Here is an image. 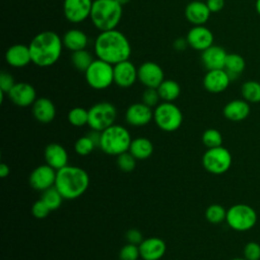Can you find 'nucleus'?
<instances>
[{"mask_svg": "<svg viewBox=\"0 0 260 260\" xmlns=\"http://www.w3.org/2000/svg\"><path fill=\"white\" fill-rule=\"evenodd\" d=\"M95 56L112 65L128 60L131 56V45L126 36L118 29L101 31L94 41Z\"/></svg>", "mask_w": 260, "mask_h": 260, "instance_id": "nucleus-1", "label": "nucleus"}, {"mask_svg": "<svg viewBox=\"0 0 260 260\" xmlns=\"http://www.w3.org/2000/svg\"><path fill=\"white\" fill-rule=\"evenodd\" d=\"M31 62L39 67L54 65L62 54V39L53 30L39 32L28 45Z\"/></svg>", "mask_w": 260, "mask_h": 260, "instance_id": "nucleus-2", "label": "nucleus"}, {"mask_svg": "<svg viewBox=\"0 0 260 260\" xmlns=\"http://www.w3.org/2000/svg\"><path fill=\"white\" fill-rule=\"evenodd\" d=\"M89 186V176L83 169L66 166L57 171L55 187L64 199L73 200L85 193Z\"/></svg>", "mask_w": 260, "mask_h": 260, "instance_id": "nucleus-3", "label": "nucleus"}, {"mask_svg": "<svg viewBox=\"0 0 260 260\" xmlns=\"http://www.w3.org/2000/svg\"><path fill=\"white\" fill-rule=\"evenodd\" d=\"M123 15V8L116 0H93L90 20L101 31L115 29Z\"/></svg>", "mask_w": 260, "mask_h": 260, "instance_id": "nucleus-4", "label": "nucleus"}, {"mask_svg": "<svg viewBox=\"0 0 260 260\" xmlns=\"http://www.w3.org/2000/svg\"><path fill=\"white\" fill-rule=\"evenodd\" d=\"M132 138L127 128L121 125H112L102 131L100 148L109 155H116L129 151Z\"/></svg>", "mask_w": 260, "mask_h": 260, "instance_id": "nucleus-5", "label": "nucleus"}, {"mask_svg": "<svg viewBox=\"0 0 260 260\" xmlns=\"http://www.w3.org/2000/svg\"><path fill=\"white\" fill-rule=\"evenodd\" d=\"M153 120L156 126L165 132L178 130L183 123V114L173 102H162L153 111Z\"/></svg>", "mask_w": 260, "mask_h": 260, "instance_id": "nucleus-6", "label": "nucleus"}, {"mask_svg": "<svg viewBox=\"0 0 260 260\" xmlns=\"http://www.w3.org/2000/svg\"><path fill=\"white\" fill-rule=\"evenodd\" d=\"M84 77L91 88L106 89L114 82V65L98 58L85 70Z\"/></svg>", "mask_w": 260, "mask_h": 260, "instance_id": "nucleus-7", "label": "nucleus"}, {"mask_svg": "<svg viewBox=\"0 0 260 260\" xmlns=\"http://www.w3.org/2000/svg\"><path fill=\"white\" fill-rule=\"evenodd\" d=\"M226 223L237 232H246L254 228L257 222V213L248 204L238 203L226 210Z\"/></svg>", "mask_w": 260, "mask_h": 260, "instance_id": "nucleus-8", "label": "nucleus"}, {"mask_svg": "<svg viewBox=\"0 0 260 260\" xmlns=\"http://www.w3.org/2000/svg\"><path fill=\"white\" fill-rule=\"evenodd\" d=\"M116 118L117 110L115 106L109 102H100L88 109L87 125L90 129L102 132L114 125Z\"/></svg>", "mask_w": 260, "mask_h": 260, "instance_id": "nucleus-9", "label": "nucleus"}, {"mask_svg": "<svg viewBox=\"0 0 260 260\" xmlns=\"http://www.w3.org/2000/svg\"><path fill=\"white\" fill-rule=\"evenodd\" d=\"M232 154L225 147L218 146L207 148L202 155V166L210 174L221 175L232 166Z\"/></svg>", "mask_w": 260, "mask_h": 260, "instance_id": "nucleus-10", "label": "nucleus"}, {"mask_svg": "<svg viewBox=\"0 0 260 260\" xmlns=\"http://www.w3.org/2000/svg\"><path fill=\"white\" fill-rule=\"evenodd\" d=\"M92 0H64L63 12L72 23H80L90 17Z\"/></svg>", "mask_w": 260, "mask_h": 260, "instance_id": "nucleus-11", "label": "nucleus"}, {"mask_svg": "<svg viewBox=\"0 0 260 260\" xmlns=\"http://www.w3.org/2000/svg\"><path fill=\"white\" fill-rule=\"evenodd\" d=\"M57 171L49 165H41L29 174L28 183L37 191H45L55 186Z\"/></svg>", "mask_w": 260, "mask_h": 260, "instance_id": "nucleus-12", "label": "nucleus"}, {"mask_svg": "<svg viewBox=\"0 0 260 260\" xmlns=\"http://www.w3.org/2000/svg\"><path fill=\"white\" fill-rule=\"evenodd\" d=\"M138 80L145 87L157 88L165 80V73L162 68L155 62L146 61L142 63L138 70Z\"/></svg>", "mask_w": 260, "mask_h": 260, "instance_id": "nucleus-13", "label": "nucleus"}, {"mask_svg": "<svg viewBox=\"0 0 260 260\" xmlns=\"http://www.w3.org/2000/svg\"><path fill=\"white\" fill-rule=\"evenodd\" d=\"M135 65L128 59L114 65V83L127 88L132 86L138 79V72Z\"/></svg>", "mask_w": 260, "mask_h": 260, "instance_id": "nucleus-14", "label": "nucleus"}, {"mask_svg": "<svg viewBox=\"0 0 260 260\" xmlns=\"http://www.w3.org/2000/svg\"><path fill=\"white\" fill-rule=\"evenodd\" d=\"M153 119V111L143 103H134L130 105L125 113V120L128 125L133 127H142L147 125Z\"/></svg>", "mask_w": 260, "mask_h": 260, "instance_id": "nucleus-15", "label": "nucleus"}, {"mask_svg": "<svg viewBox=\"0 0 260 260\" xmlns=\"http://www.w3.org/2000/svg\"><path fill=\"white\" fill-rule=\"evenodd\" d=\"M10 101L21 108L32 106L37 100L35 87L27 82H16L8 92Z\"/></svg>", "mask_w": 260, "mask_h": 260, "instance_id": "nucleus-16", "label": "nucleus"}, {"mask_svg": "<svg viewBox=\"0 0 260 260\" xmlns=\"http://www.w3.org/2000/svg\"><path fill=\"white\" fill-rule=\"evenodd\" d=\"M189 47L196 51H204L213 45V34L204 25H194L187 34Z\"/></svg>", "mask_w": 260, "mask_h": 260, "instance_id": "nucleus-17", "label": "nucleus"}, {"mask_svg": "<svg viewBox=\"0 0 260 260\" xmlns=\"http://www.w3.org/2000/svg\"><path fill=\"white\" fill-rule=\"evenodd\" d=\"M231 81L232 79L224 69L207 70L203 77V86L211 93H219L229 87Z\"/></svg>", "mask_w": 260, "mask_h": 260, "instance_id": "nucleus-18", "label": "nucleus"}, {"mask_svg": "<svg viewBox=\"0 0 260 260\" xmlns=\"http://www.w3.org/2000/svg\"><path fill=\"white\" fill-rule=\"evenodd\" d=\"M138 247L140 258L143 260H159L164 257L167 250L165 241L157 237L143 239Z\"/></svg>", "mask_w": 260, "mask_h": 260, "instance_id": "nucleus-19", "label": "nucleus"}, {"mask_svg": "<svg viewBox=\"0 0 260 260\" xmlns=\"http://www.w3.org/2000/svg\"><path fill=\"white\" fill-rule=\"evenodd\" d=\"M5 60L8 65L14 68H22L31 62L29 47L23 44L10 46L5 53Z\"/></svg>", "mask_w": 260, "mask_h": 260, "instance_id": "nucleus-20", "label": "nucleus"}, {"mask_svg": "<svg viewBox=\"0 0 260 260\" xmlns=\"http://www.w3.org/2000/svg\"><path fill=\"white\" fill-rule=\"evenodd\" d=\"M46 164L54 168L56 171L66 167L68 165L67 150L59 143H49L44 151Z\"/></svg>", "mask_w": 260, "mask_h": 260, "instance_id": "nucleus-21", "label": "nucleus"}, {"mask_svg": "<svg viewBox=\"0 0 260 260\" xmlns=\"http://www.w3.org/2000/svg\"><path fill=\"white\" fill-rule=\"evenodd\" d=\"M226 55L222 47L212 45L201 52V61L207 70L223 69Z\"/></svg>", "mask_w": 260, "mask_h": 260, "instance_id": "nucleus-22", "label": "nucleus"}, {"mask_svg": "<svg viewBox=\"0 0 260 260\" xmlns=\"http://www.w3.org/2000/svg\"><path fill=\"white\" fill-rule=\"evenodd\" d=\"M31 113L35 119L41 123L52 122L56 117V107L48 98H39L31 106Z\"/></svg>", "mask_w": 260, "mask_h": 260, "instance_id": "nucleus-23", "label": "nucleus"}, {"mask_svg": "<svg viewBox=\"0 0 260 260\" xmlns=\"http://www.w3.org/2000/svg\"><path fill=\"white\" fill-rule=\"evenodd\" d=\"M210 13L206 3L200 0L190 2L185 8L186 19L194 25H203L209 19Z\"/></svg>", "mask_w": 260, "mask_h": 260, "instance_id": "nucleus-24", "label": "nucleus"}, {"mask_svg": "<svg viewBox=\"0 0 260 260\" xmlns=\"http://www.w3.org/2000/svg\"><path fill=\"white\" fill-rule=\"evenodd\" d=\"M222 114L230 121L240 122L248 118L250 114V105L244 99L233 100L223 107Z\"/></svg>", "mask_w": 260, "mask_h": 260, "instance_id": "nucleus-25", "label": "nucleus"}, {"mask_svg": "<svg viewBox=\"0 0 260 260\" xmlns=\"http://www.w3.org/2000/svg\"><path fill=\"white\" fill-rule=\"evenodd\" d=\"M62 42H63V46L67 50L71 52H75V51L83 50L87 47L88 38L83 30L78 28H71L64 34L62 38Z\"/></svg>", "mask_w": 260, "mask_h": 260, "instance_id": "nucleus-26", "label": "nucleus"}, {"mask_svg": "<svg viewBox=\"0 0 260 260\" xmlns=\"http://www.w3.org/2000/svg\"><path fill=\"white\" fill-rule=\"evenodd\" d=\"M129 152L137 159L143 160L147 159L153 153V144L146 137H137L132 139Z\"/></svg>", "mask_w": 260, "mask_h": 260, "instance_id": "nucleus-27", "label": "nucleus"}, {"mask_svg": "<svg viewBox=\"0 0 260 260\" xmlns=\"http://www.w3.org/2000/svg\"><path fill=\"white\" fill-rule=\"evenodd\" d=\"M156 89L164 102H174L181 93L180 84L173 79H165Z\"/></svg>", "mask_w": 260, "mask_h": 260, "instance_id": "nucleus-28", "label": "nucleus"}, {"mask_svg": "<svg viewBox=\"0 0 260 260\" xmlns=\"http://www.w3.org/2000/svg\"><path fill=\"white\" fill-rule=\"evenodd\" d=\"M245 66H246V63L244 58L239 54L232 53L226 55L223 69L228 72L231 79L234 80L244 71Z\"/></svg>", "mask_w": 260, "mask_h": 260, "instance_id": "nucleus-29", "label": "nucleus"}, {"mask_svg": "<svg viewBox=\"0 0 260 260\" xmlns=\"http://www.w3.org/2000/svg\"><path fill=\"white\" fill-rule=\"evenodd\" d=\"M241 93L248 103H260V82L255 80H248L242 84Z\"/></svg>", "mask_w": 260, "mask_h": 260, "instance_id": "nucleus-30", "label": "nucleus"}, {"mask_svg": "<svg viewBox=\"0 0 260 260\" xmlns=\"http://www.w3.org/2000/svg\"><path fill=\"white\" fill-rule=\"evenodd\" d=\"M92 55L85 49L72 52L71 54V62L72 65L79 71L85 72V70L89 67V65L93 62Z\"/></svg>", "mask_w": 260, "mask_h": 260, "instance_id": "nucleus-31", "label": "nucleus"}, {"mask_svg": "<svg viewBox=\"0 0 260 260\" xmlns=\"http://www.w3.org/2000/svg\"><path fill=\"white\" fill-rule=\"evenodd\" d=\"M41 199L47 204V206L52 211V210L58 209L61 206L64 198L61 195V193L58 191V189L55 186H53L42 192Z\"/></svg>", "mask_w": 260, "mask_h": 260, "instance_id": "nucleus-32", "label": "nucleus"}, {"mask_svg": "<svg viewBox=\"0 0 260 260\" xmlns=\"http://www.w3.org/2000/svg\"><path fill=\"white\" fill-rule=\"evenodd\" d=\"M68 122L74 126V127H82L84 125H87L88 123V110L81 108V107H75L72 108L67 115Z\"/></svg>", "mask_w": 260, "mask_h": 260, "instance_id": "nucleus-33", "label": "nucleus"}, {"mask_svg": "<svg viewBox=\"0 0 260 260\" xmlns=\"http://www.w3.org/2000/svg\"><path fill=\"white\" fill-rule=\"evenodd\" d=\"M205 218L213 224H218L225 220L226 210L220 204H211L205 210Z\"/></svg>", "mask_w": 260, "mask_h": 260, "instance_id": "nucleus-34", "label": "nucleus"}, {"mask_svg": "<svg viewBox=\"0 0 260 260\" xmlns=\"http://www.w3.org/2000/svg\"><path fill=\"white\" fill-rule=\"evenodd\" d=\"M201 139H202V143L207 148L218 147V146H221L222 144V135L218 130L214 128L206 129L203 132Z\"/></svg>", "mask_w": 260, "mask_h": 260, "instance_id": "nucleus-35", "label": "nucleus"}, {"mask_svg": "<svg viewBox=\"0 0 260 260\" xmlns=\"http://www.w3.org/2000/svg\"><path fill=\"white\" fill-rule=\"evenodd\" d=\"M95 147H96L95 144L93 143V141L89 138V136L87 134L79 137L74 143L75 152L81 156L88 155L89 153H91L93 151V149Z\"/></svg>", "mask_w": 260, "mask_h": 260, "instance_id": "nucleus-36", "label": "nucleus"}, {"mask_svg": "<svg viewBox=\"0 0 260 260\" xmlns=\"http://www.w3.org/2000/svg\"><path fill=\"white\" fill-rule=\"evenodd\" d=\"M136 160L137 159L129 151H126L117 156V166L122 172L129 173L135 169Z\"/></svg>", "mask_w": 260, "mask_h": 260, "instance_id": "nucleus-37", "label": "nucleus"}, {"mask_svg": "<svg viewBox=\"0 0 260 260\" xmlns=\"http://www.w3.org/2000/svg\"><path fill=\"white\" fill-rule=\"evenodd\" d=\"M140 257L138 245L127 243L124 245L119 252L120 260H138Z\"/></svg>", "mask_w": 260, "mask_h": 260, "instance_id": "nucleus-38", "label": "nucleus"}, {"mask_svg": "<svg viewBox=\"0 0 260 260\" xmlns=\"http://www.w3.org/2000/svg\"><path fill=\"white\" fill-rule=\"evenodd\" d=\"M159 100L160 98L156 88L146 87V89L142 93V103L150 108L156 107L158 105Z\"/></svg>", "mask_w": 260, "mask_h": 260, "instance_id": "nucleus-39", "label": "nucleus"}, {"mask_svg": "<svg viewBox=\"0 0 260 260\" xmlns=\"http://www.w3.org/2000/svg\"><path fill=\"white\" fill-rule=\"evenodd\" d=\"M244 257L247 260H260V245L256 242H249L244 247Z\"/></svg>", "mask_w": 260, "mask_h": 260, "instance_id": "nucleus-40", "label": "nucleus"}, {"mask_svg": "<svg viewBox=\"0 0 260 260\" xmlns=\"http://www.w3.org/2000/svg\"><path fill=\"white\" fill-rule=\"evenodd\" d=\"M50 211H51L50 208L47 206V204L42 199L37 200L31 206L32 215L39 219H43V218L47 217L48 214L50 213Z\"/></svg>", "mask_w": 260, "mask_h": 260, "instance_id": "nucleus-41", "label": "nucleus"}, {"mask_svg": "<svg viewBox=\"0 0 260 260\" xmlns=\"http://www.w3.org/2000/svg\"><path fill=\"white\" fill-rule=\"evenodd\" d=\"M15 80L13 78V76L6 72V71H2L0 73V91L7 93L11 90V88L14 86L15 84Z\"/></svg>", "mask_w": 260, "mask_h": 260, "instance_id": "nucleus-42", "label": "nucleus"}, {"mask_svg": "<svg viewBox=\"0 0 260 260\" xmlns=\"http://www.w3.org/2000/svg\"><path fill=\"white\" fill-rule=\"evenodd\" d=\"M126 240L128 243L130 244H134V245H139L142 241H143V236L141 234L140 231H138L137 229H130L126 232Z\"/></svg>", "mask_w": 260, "mask_h": 260, "instance_id": "nucleus-43", "label": "nucleus"}, {"mask_svg": "<svg viewBox=\"0 0 260 260\" xmlns=\"http://www.w3.org/2000/svg\"><path fill=\"white\" fill-rule=\"evenodd\" d=\"M205 3L211 13L220 11L224 6V0H206Z\"/></svg>", "mask_w": 260, "mask_h": 260, "instance_id": "nucleus-44", "label": "nucleus"}, {"mask_svg": "<svg viewBox=\"0 0 260 260\" xmlns=\"http://www.w3.org/2000/svg\"><path fill=\"white\" fill-rule=\"evenodd\" d=\"M187 46H189L187 39H184V38L176 39L174 42V48L177 51H184L187 48Z\"/></svg>", "mask_w": 260, "mask_h": 260, "instance_id": "nucleus-45", "label": "nucleus"}, {"mask_svg": "<svg viewBox=\"0 0 260 260\" xmlns=\"http://www.w3.org/2000/svg\"><path fill=\"white\" fill-rule=\"evenodd\" d=\"M9 175V167L8 165L4 164V162H1L0 164V176L1 178H5Z\"/></svg>", "mask_w": 260, "mask_h": 260, "instance_id": "nucleus-46", "label": "nucleus"}, {"mask_svg": "<svg viewBox=\"0 0 260 260\" xmlns=\"http://www.w3.org/2000/svg\"><path fill=\"white\" fill-rule=\"evenodd\" d=\"M255 8H256V11H257V13L260 15V0H256Z\"/></svg>", "mask_w": 260, "mask_h": 260, "instance_id": "nucleus-47", "label": "nucleus"}, {"mask_svg": "<svg viewBox=\"0 0 260 260\" xmlns=\"http://www.w3.org/2000/svg\"><path fill=\"white\" fill-rule=\"evenodd\" d=\"M118 3H120L122 6L123 5H125V4H127V3H129L131 0H116Z\"/></svg>", "mask_w": 260, "mask_h": 260, "instance_id": "nucleus-48", "label": "nucleus"}, {"mask_svg": "<svg viewBox=\"0 0 260 260\" xmlns=\"http://www.w3.org/2000/svg\"><path fill=\"white\" fill-rule=\"evenodd\" d=\"M231 260H247V259L245 257H243V258H233Z\"/></svg>", "mask_w": 260, "mask_h": 260, "instance_id": "nucleus-49", "label": "nucleus"}, {"mask_svg": "<svg viewBox=\"0 0 260 260\" xmlns=\"http://www.w3.org/2000/svg\"><path fill=\"white\" fill-rule=\"evenodd\" d=\"M259 82H260V81H259Z\"/></svg>", "mask_w": 260, "mask_h": 260, "instance_id": "nucleus-50", "label": "nucleus"}]
</instances>
